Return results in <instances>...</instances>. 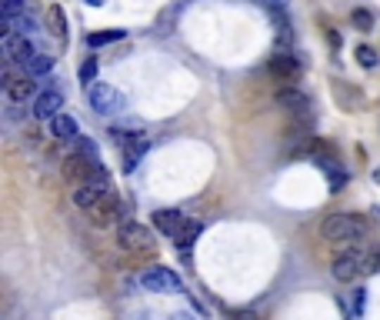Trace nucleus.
Returning <instances> with one entry per match:
<instances>
[{"label":"nucleus","mask_w":380,"mask_h":320,"mask_svg":"<svg viewBox=\"0 0 380 320\" xmlns=\"http://www.w3.org/2000/svg\"><path fill=\"white\" fill-rule=\"evenodd\" d=\"M324 237L330 243H360L367 237V224L354 214H330L324 220Z\"/></svg>","instance_id":"f257e3e1"},{"label":"nucleus","mask_w":380,"mask_h":320,"mask_svg":"<svg viewBox=\"0 0 380 320\" xmlns=\"http://www.w3.org/2000/svg\"><path fill=\"white\" fill-rule=\"evenodd\" d=\"M117 243H120V250H127V254H151L153 250V233L144 227V224H137V220H124L120 227H117Z\"/></svg>","instance_id":"f03ea898"},{"label":"nucleus","mask_w":380,"mask_h":320,"mask_svg":"<svg viewBox=\"0 0 380 320\" xmlns=\"http://www.w3.org/2000/svg\"><path fill=\"white\" fill-rule=\"evenodd\" d=\"M87 97H90V107L101 117H117L127 110V97L114 87V84H94Z\"/></svg>","instance_id":"7ed1b4c3"},{"label":"nucleus","mask_w":380,"mask_h":320,"mask_svg":"<svg viewBox=\"0 0 380 320\" xmlns=\"http://www.w3.org/2000/svg\"><path fill=\"white\" fill-rule=\"evenodd\" d=\"M364 267H367V257L360 254V250H341V254L334 257L330 274H334V281L350 283V281H357V277L364 274Z\"/></svg>","instance_id":"20e7f679"},{"label":"nucleus","mask_w":380,"mask_h":320,"mask_svg":"<svg viewBox=\"0 0 380 320\" xmlns=\"http://www.w3.org/2000/svg\"><path fill=\"white\" fill-rule=\"evenodd\" d=\"M140 283H144L147 290H153V294H184V283H180V277L170 267H151V270H144Z\"/></svg>","instance_id":"39448f33"},{"label":"nucleus","mask_w":380,"mask_h":320,"mask_svg":"<svg viewBox=\"0 0 380 320\" xmlns=\"http://www.w3.org/2000/svg\"><path fill=\"white\" fill-rule=\"evenodd\" d=\"M97 164H101L97 157H87V154H80V151H77V154H70V157H63V160H61V174H63L67 184L80 187V184L94 174V167H97Z\"/></svg>","instance_id":"423d86ee"},{"label":"nucleus","mask_w":380,"mask_h":320,"mask_svg":"<svg viewBox=\"0 0 380 320\" xmlns=\"http://www.w3.org/2000/svg\"><path fill=\"white\" fill-rule=\"evenodd\" d=\"M0 51H4V60L7 64H27L34 53H40L30 40H27V34H4V40H0Z\"/></svg>","instance_id":"0eeeda50"},{"label":"nucleus","mask_w":380,"mask_h":320,"mask_svg":"<svg viewBox=\"0 0 380 320\" xmlns=\"http://www.w3.org/2000/svg\"><path fill=\"white\" fill-rule=\"evenodd\" d=\"M4 94L13 103H27L30 97H37V77H30V74L17 77L13 70H4Z\"/></svg>","instance_id":"6e6552de"},{"label":"nucleus","mask_w":380,"mask_h":320,"mask_svg":"<svg viewBox=\"0 0 380 320\" xmlns=\"http://www.w3.org/2000/svg\"><path fill=\"white\" fill-rule=\"evenodd\" d=\"M120 217H124V207H120V200H117L114 193H103L101 200L90 207V224L94 227H110Z\"/></svg>","instance_id":"1a4fd4ad"},{"label":"nucleus","mask_w":380,"mask_h":320,"mask_svg":"<svg viewBox=\"0 0 380 320\" xmlns=\"http://www.w3.org/2000/svg\"><path fill=\"white\" fill-rule=\"evenodd\" d=\"M277 107H284L287 114L293 117H300V120H310V97H307L304 90H297V87H284L277 90Z\"/></svg>","instance_id":"9d476101"},{"label":"nucleus","mask_w":380,"mask_h":320,"mask_svg":"<svg viewBox=\"0 0 380 320\" xmlns=\"http://www.w3.org/2000/svg\"><path fill=\"white\" fill-rule=\"evenodd\" d=\"M63 107V94L61 90H44V94H37V101H34V117L37 120H53V117L61 114Z\"/></svg>","instance_id":"9b49d317"},{"label":"nucleus","mask_w":380,"mask_h":320,"mask_svg":"<svg viewBox=\"0 0 380 320\" xmlns=\"http://www.w3.org/2000/svg\"><path fill=\"white\" fill-rule=\"evenodd\" d=\"M270 74L280 80H297L304 74V64H300V57H293V53H277V57L270 60Z\"/></svg>","instance_id":"f8f14e48"},{"label":"nucleus","mask_w":380,"mask_h":320,"mask_svg":"<svg viewBox=\"0 0 380 320\" xmlns=\"http://www.w3.org/2000/svg\"><path fill=\"white\" fill-rule=\"evenodd\" d=\"M187 214H180V210H174V207H167V210H157L153 214V224H157V231L167 233V237H177L180 231H184V224H187Z\"/></svg>","instance_id":"ddd939ff"},{"label":"nucleus","mask_w":380,"mask_h":320,"mask_svg":"<svg viewBox=\"0 0 380 320\" xmlns=\"http://www.w3.org/2000/svg\"><path fill=\"white\" fill-rule=\"evenodd\" d=\"M310 160H314V164L327 174V184H330V191H334V193H341L343 187H347V170H343L341 164H334L330 157H320V154H314Z\"/></svg>","instance_id":"4468645a"},{"label":"nucleus","mask_w":380,"mask_h":320,"mask_svg":"<svg viewBox=\"0 0 380 320\" xmlns=\"http://www.w3.org/2000/svg\"><path fill=\"white\" fill-rule=\"evenodd\" d=\"M51 124V137L53 141H74L77 137V120L67 114H57L53 120H47Z\"/></svg>","instance_id":"2eb2a0df"},{"label":"nucleus","mask_w":380,"mask_h":320,"mask_svg":"<svg viewBox=\"0 0 380 320\" xmlns=\"http://www.w3.org/2000/svg\"><path fill=\"white\" fill-rule=\"evenodd\" d=\"M51 70H53V53H34L24 64V74H30V77H37V80H44Z\"/></svg>","instance_id":"dca6fc26"},{"label":"nucleus","mask_w":380,"mask_h":320,"mask_svg":"<svg viewBox=\"0 0 380 320\" xmlns=\"http://www.w3.org/2000/svg\"><path fill=\"white\" fill-rule=\"evenodd\" d=\"M101 197H103V193L97 191L94 184H87V180H84V184H80V187H77V191H74V204L80 207V210H90V207L97 204Z\"/></svg>","instance_id":"f3484780"},{"label":"nucleus","mask_w":380,"mask_h":320,"mask_svg":"<svg viewBox=\"0 0 380 320\" xmlns=\"http://www.w3.org/2000/svg\"><path fill=\"white\" fill-rule=\"evenodd\" d=\"M147 147H151V141H147V137L140 134L137 141H134V143H130V147L124 151V170H134V167L140 164V157L147 154Z\"/></svg>","instance_id":"a211bd4d"},{"label":"nucleus","mask_w":380,"mask_h":320,"mask_svg":"<svg viewBox=\"0 0 380 320\" xmlns=\"http://www.w3.org/2000/svg\"><path fill=\"white\" fill-rule=\"evenodd\" d=\"M0 11H4V24H13L17 17L27 13V4L24 0H0Z\"/></svg>","instance_id":"6ab92c4d"},{"label":"nucleus","mask_w":380,"mask_h":320,"mask_svg":"<svg viewBox=\"0 0 380 320\" xmlns=\"http://www.w3.org/2000/svg\"><path fill=\"white\" fill-rule=\"evenodd\" d=\"M197 233H201V224H197V220H187V224H184V231H180L174 241H177L180 250H190V243L197 241Z\"/></svg>","instance_id":"aec40b11"},{"label":"nucleus","mask_w":380,"mask_h":320,"mask_svg":"<svg viewBox=\"0 0 380 320\" xmlns=\"http://www.w3.org/2000/svg\"><path fill=\"white\" fill-rule=\"evenodd\" d=\"M87 184H94L101 193H110V184H114V180H110V170H107V167L97 164V167H94V174L87 177Z\"/></svg>","instance_id":"412c9836"},{"label":"nucleus","mask_w":380,"mask_h":320,"mask_svg":"<svg viewBox=\"0 0 380 320\" xmlns=\"http://www.w3.org/2000/svg\"><path fill=\"white\" fill-rule=\"evenodd\" d=\"M350 24L360 30V34H367V30H374V11H364V7H357V11H350Z\"/></svg>","instance_id":"4be33fe9"},{"label":"nucleus","mask_w":380,"mask_h":320,"mask_svg":"<svg viewBox=\"0 0 380 320\" xmlns=\"http://www.w3.org/2000/svg\"><path fill=\"white\" fill-rule=\"evenodd\" d=\"M47 20H51V30L57 34V40H67V27H63V11L53 4L51 11H47Z\"/></svg>","instance_id":"5701e85b"},{"label":"nucleus","mask_w":380,"mask_h":320,"mask_svg":"<svg viewBox=\"0 0 380 320\" xmlns=\"http://www.w3.org/2000/svg\"><path fill=\"white\" fill-rule=\"evenodd\" d=\"M377 51H374V47H367V44H360V47H357V64L364 67V70H370V67H377Z\"/></svg>","instance_id":"b1692460"},{"label":"nucleus","mask_w":380,"mask_h":320,"mask_svg":"<svg viewBox=\"0 0 380 320\" xmlns=\"http://www.w3.org/2000/svg\"><path fill=\"white\" fill-rule=\"evenodd\" d=\"M120 37H124V30H103V34H90L87 44L90 47H103V44H114Z\"/></svg>","instance_id":"393cba45"},{"label":"nucleus","mask_w":380,"mask_h":320,"mask_svg":"<svg viewBox=\"0 0 380 320\" xmlns=\"http://www.w3.org/2000/svg\"><path fill=\"white\" fill-rule=\"evenodd\" d=\"M94 77H97V57H87V60L80 64V84L94 87Z\"/></svg>","instance_id":"a878e982"},{"label":"nucleus","mask_w":380,"mask_h":320,"mask_svg":"<svg viewBox=\"0 0 380 320\" xmlns=\"http://www.w3.org/2000/svg\"><path fill=\"white\" fill-rule=\"evenodd\" d=\"M257 4H260L264 11H287V4H291V0H257Z\"/></svg>","instance_id":"bb28decb"},{"label":"nucleus","mask_w":380,"mask_h":320,"mask_svg":"<svg viewBox=\"0 0 380 320\" xmlns=\"http://www.w3.org/2000/svg\"><path fill=\"white\" fill-rule=\"evenodd\" d=\"M77 151H80V154H87V157H97V147H94L87 137H77Z\"/></svg>","instance_id":"cd10ccee"},{"label":"nucleus","mask_w":380,"mask_h":320,"mask_svg":"<svg viewBox=\"0 0 380 320\" xmlns=\"http://www.w3.org/2000/svg\"><path fill=\"white\" fill-rule=\"evenodd\" d=\"M230 320H260L257 310H230Z\"/></svg>","instance_id":"c85d7f7f"},{"label":"nucleus","mask_w":380,"mask_h":320,"mask_svg":"<svg viewBox=\"0 0 380 320\" xmlns=\"http://www.w3.org/2000/svg\"><path fill=\"white\" fill-rule=\"evenodd\" d=\"M364 270H367V274H374V270H380V250H374V254L367 257V267H364Z\"/></svg>","instance_id":"c756f323"},{"label":"nucleus","mask_w":380,"mask_h":320,"mask_svg":"<svg viewBox=\"0 0 380 320\" xmlns=\"http://www.w3.org/2000/svg\"><path fill=\"white\" fill-rule=\"evenodd\" d=\"M170 320H197L194 314H187V310H180V314H170Z\"/></svg>","instance_id":"7c9ffc66"},{"label":"nucleus","mask_w":380,"mask_h":320,"mask_svg":"<svg viewBox=\"0 0 380 320\" xmlns=\"http://www.w3.org/2000/svg\"><path fill=\"white\" fill-rule=\"evenodd\" d=\"M374 180H377V184H380V167H377V170H374Z\"/></svg>","instance_id":"2f4dec72"},{"label":"nucleus","mask_w":380,"mask_h":320,"mask_svg":"<svg viewBox=\"0 0 380 320\" xmlns=\"http://www.w3.org/2000/svg\"><path fill=\"white\" fill-rule=\"evenodd\" d=\"M87 4H94V7H101V4H103V0H87Z\"/></svg>","instance_id":"473e14b6"}]
</instances>
